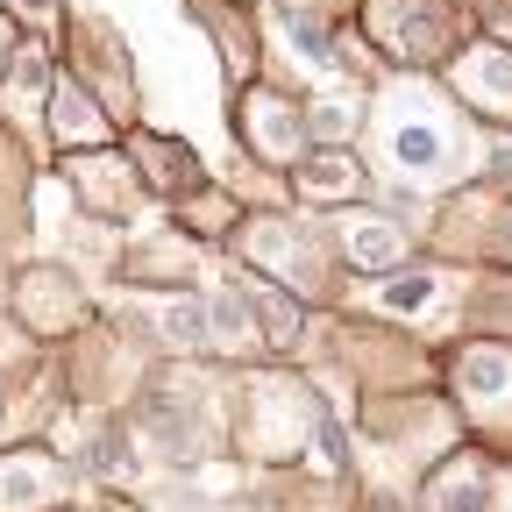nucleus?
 <instances>
[{"label":"nucleus","instance_id":"nucleus-1","mask_svg":"<svg viewBox=\"0 0 512 512\" xmlns=\"http://www.w3.org/2000/svg\"><path fill=\"white\" fill-rule=\"evenodd\" d=\"M384 136V164L406 185H441V171L463 164V136L448 128V114L434 100H392V114L377 121Z\"/></svg>","mask_w":512,"mask_h":512},{"label":"nucleus","instance_id":"nucleus-2","mask_svg":"<svg viewBox=\"0 0 512 512\" xmlns=\"http://www.w3.org/2000/svg\"><path fill=\"white\" fill-rule=\"evenodd\" d=\"M342 249H349V264H363V271H384V264H399V256H406V235H399L392 221L363 214V221H349V228H342Z\"/></svg>","mask_w":512,"mask_h":512},{"label":"nucleus","instance_id":"nucleus-3","mask_svg":"<svg viewBox=\"0 0 512 512\" xmlns=\"http://www.w3.org/2000/svg\"><path fill=\"white\" fill-rule=\"evenodd\" d=\"M50 491V463L43 456H8L0 463V512H36Z\"/></svg>","mask_w":512,"mask_h":512},{"label":"nucleus","instance_id":"nucleus-4","mask_svg":"<svg viewBox=\"0 0 512 512\" xmlns=\"http://www.w3.org/2000/svg\"><path fill=\"white\" fill-rule=\"evenodd\" d=\"M249 143L264 150V157H292V128H285V107L278 100H249Z\"/></svg>","mask_w":512,"mask_h":512},{"label":"nucleus","instance_id":"nucleus-5","mask_svg":"<svg viewBox=\"0 0 512 512\" xmlns=\"http://www.w3.org/2000/svg\"><path fill=\"white\" fill-rule=\"evenodd\" d=\"M363 178H356V164L349 157H313L306 164V200H349Z\"/></svg>","mask_w":512,"mask_h":512},{"label":"nucleus","instance_id":"nucleus-6","mask_svg":"<svg viewBox=\"0 0 512 512\" xmlns=\"http://www.w3.org/2000/svg\"><path fill=\"white\" fill-rule=\"evenodd\" d=\"M470 64H477V72H463V86H470L477 100L512 107V64H505V57H491V50H484V57H470Z\"/></svg>","mask_w":512,"mask_h":512},{"label":"nucleus","instance_id":"nucleus-7","mask_svg":"<svg viewBox=\"0 0 512 512\" xmlns=\"http://www.w3.org/2000/svg\"><path fill=\"white\" fill-rule=\"evenodd\" d=\"M441 299V278L434 271H413V278H392V285H384V306H392V313H427Z\"/></svg>","mask_w":512,"mask_h":512},{"label":"nucleus","instance_id":"nucleus-8","mask_svg":"<svg viewBox=\"0 0 512 512\" xmlns=\"http://www.w3.org/2000/svg\"><path fill=\"white\" fill-rule=\"evenodd\" d=\"M157 320H164V335H171V342H200V335H207V328H200V313H192V306H164Z\"/></svg>","mask_w":512,"mask_h":512},{"label":"nucleus","instance_id":"nucleus-9","mask_svg":"<svg viewBox=\"0 0 512 512\" xmlns=\"http://www.w3.org/2000/svg\"><path fill=\"white\" fill-rule=\"evenodd\" d=\"M498 512H512V484H505V505H498Z\"/></svg>","mask_w":512,"mask_h":512}]
</instances>
